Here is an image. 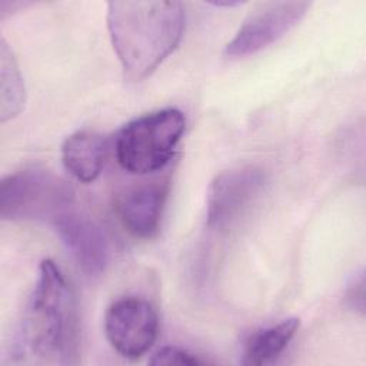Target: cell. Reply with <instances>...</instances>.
Returning a JSON list of instances; mask_svg holds the SVG:
<instances>
[{
  "instance_id": "cell-1",
  "label": "cell",
  "mask_w": 366,
  "mask_h": 366,
  "mask_svg": "<svg viewBox=\"0 0 366 366\" xmlns=\"http://www.w3.org/2000/svg\"><path fill=\"white\" fill-rule=\"evenodd\" d=\"M79 312L73 289L59 266L44 259L23 312L16 352L34 362H77Z\"/></svg>"
},
{
  "instance_id": "cell-2",
  "label": "cell",
  "mask_w": 366,
  "mask_h": 366,
  "mask_svg": "<svg viewBox=\"0 0 366 366\" xmlns=\"http://www.w3.org/2000/svg\"><path fill=\"white\" fill-rule=\"evenodd\" d=\"M107 29L124 73L139 80L156 70L179 46L184 7L179 1H110Z\"/></svg>"
},
{
  "instance_id": "cell-3",
  "label": "cell",
  "mask_w": 366,
  "mask_h": 366,
  "mask_svg": "<svg viewBox=\"0 0 366 366\" xmlns=\"http://www.w3.org/2000/svg\"><path fill=\"white\" fill-rule=\"evenodd\" d=\"M184 126V114L173 107L130 120L116 137L119 164L132 174H149L163 169L170 162Z\"/></svg>"
},
{
  "instance_id": "cell-4",
  "label": "cell",
  "mask_w": 366,
  "mask_h": 366,
  "mask_svg": "<svg viewBox=\"0 0 366 366\" xmlns=\"http://www.w3.org/2000/svg\"><path fill=\"white\" fill-rule=\"evenodd\" d=\"M73 187L53 172L31 166L7 174L0 183L3 220L53 223L73 204Z\"/></svg>"
},
{
  "instance_id": "cell-5",
  "label": "cell",
  "mask_w": 366,
  "mask_h": 366,
  "mask_svg": "<svg viewBox=\"0 0 366 366\" xmlns=\"http://www.w3.org/2000/svg\"><path fill=\"white\" fill-rule=\"evenodd\" d=\"M104 332L110 346L126 359H139L153 346L159 317L150 302L126 296L113 302L104 316Z\"/></svg>"
},
{
  "instance_id": "cell-6",
  "label": "cell",
  "mask_w": 366,
  "mask_h": 366,
  "mask_svg": "<svg viewBox=\"0 0 366 366\" xmlns=\"http://www.w3.org/2000/svg\"><path fill=\"white\" fill-rule=\"evenodd\" d=\"M307 1H270L252 11L224 46V56L230 59L254 54L276 43L289 33L306 14Z\"/></svg>"
},
{
  "instance_id": "cell-7",
  "label": "cell",
  "mask_w": 366,
  "mask_h": 366,
  "mask_svg": "<svg viewBox=\"0 0 366 366\" xmlns=\"http://www.w3.org/2000/svg\"><path fill=\"white\" fill-rule=\"evenodd\" d=\"M266 176L254 166H240L219 173L210 183L206 199L207 227L230 226L263 190Z\"/></svg>"
},
{
  "instance_id": "cell-8",
  "label": "cell",
  "mask_w": 366,
  "mask_h": 366,
  "mask_svg": "<svg viewBox=\"0 0 366 366\" xmlns=\"http://www.w3.org/2000/svg\"><path fill=\"white\" fill-rule=\"evenodd\" d=\"M51 224L86 274L99 276L106 270L110 262V243L94 219L70 207Z\"/></svg>"
},
{
  "instance_id": "cell-9",
  "label": "cell",
  "mask_w": 366,
  "mask_h": 366,
  "mask_svg": "<svg viewBox=\"0 0 366 366\" xmlns=\"http://www.w3.org/2000/svg\"><path fill=\"white\" fill-rule=\"evenodd\" d=\"M166 197V183H143L127 189L116 204L123 227L134 237H152L159 230Z\"/></svg>"
},
{
  "instance_id": "cell-10",
  "label": "cell",
  "mask_w": 366,
  "mask_h": 366,
  "mask_svg": "<svg viewBox=\"0 0 366 366\" xmlns=\"http://www.w3.org/2000/svg\"><path fill=\"white\" fill-rule=\"evenodd\" d=\"M107 139L93 130H77L61 144L64 169L79 182L92 183L99 177L107 157Z\"/></svg>"
},
{
  "instance_id": "cell-11",
  "label": "cell",
  "mask_w": 366,
  "mask_h": 366,
  "mask_svg": "<svg viewBox=\"0 0 366 366\" xmlns=\"http://www.w3.org/2000/svg\"><path fill=\"white\" fill-rule=\"evenodd\" d=\"M299 325V319L289 317L252 335L244 347L243 363L260 366L274 360L295 337Z\"/></svg>"
},
{
  "instance_id": "cell-12",
  "label": "cell",
  "mask_w": 366,
  "mask_h": 366,
  "mask_svg": "<svg viewBox=\"0 0 366 366\" xmlns=\"http://www.w3.org/2000/svg\"><path fill=\"white\" fill-rule=\"evenodd\" d=\"M1 122L17 116L24 106V83L16 59L1 40Z\"/></svg>"
},
{
  "instance_id": "cell-13",
  "label": "cell",
  "mask_w": 366,
  "mask_h": 366,
  "mask_svg": "<svg viewBox=\"0 0 366 366\" xmlns=\"http://www.w3.org/2000/svg\"><path fill=\"white\" fill-rule=\"evenodd\" d=\"M150 365H204L209 363L207 359L200 357L199 355L189 352L186 349H180L176 346H166L157 350L152 359Z\"/></svg>"
},
{
  "instance_id": "cell-14",
  "label": "cell",
  "mask_w": 366,
  "mask_h": 366,
  "mask_svg": "<svg viewBox=\"0 0 366 366\" xmlns=\"http://www.w3.org/2000/svg\"><path fill=\"white\" fill-rule=\"evenodd\" d=\"M345 305L359 315L365 313V274L362 270L356 273L347 283L345 292Z\"/></svg>"
}]
</instances>
